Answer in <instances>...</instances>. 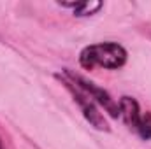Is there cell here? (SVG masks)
<instances>
[{
	"label": "cell",
	"mask_w": 151,
	"mask_h": 149,
	"mask_svg": "<svg viewBox=\"0 0 151 149\" xmlns=\"http://www.w3.org/2000/svg\"><path fill=\"white\" fill-rule=\"evenodd\" d=\"M128 53L118 42H99L86 46L79 54V63L86 70H93L97 67L116 70L127 63Z\"/></svg>",
	"instance_id": "6da1fadb"
},
{
	"label": "cell",
	"mask_w": 151,
	"mask_h": 149,
	"mask_svg": "<svg viewBox=\"0 0 151 149\" xmlns=\"http://www.w3.org/2000/svg\"><path fill=\"white\" fill-rule=\"evenodd\" d=\"M55 77L60 81V82H63V86L72 93V97H74V102L79 105V109L83 112V116L86 117V121L91 125V126H95L97 130H109V126H107V121H106V117H104V114L99 111V104L79 86V84H76L74 81H70L67 75L63 74V72H58V74H55Z\"/></svg>",
	"instance_id": "7a4b0ae2"
},
{
	"label": "cell",
	"mask_w": 151,
	"mask_h": 149,
	"mask_svg": "<svg viewBox=\"0 0 151 149\" xmlns=\"http://www.w3.org/2000/svg\"><path fill=\"white\" fill-rule=\"evenodd\" d=\"M63 74L67 75L70 81H74L76 84H79L99 105H102L106 111L109 112L113 117H118L119 116V105H118V102H114L113 100V97L106 91V90H102V88H99L97 84H93V82H90V81H86L84 77H81V75H77V74H74V72H70L69 69H63L62 70Z\"/></svg>",
	"instance_id": "3957f363"
},
{
	"label": "cell",
	"mask_w": 151,
	"mask_h": 149,
	"mask_svg": "<svg viewBox=\"0 0 151 149\" xmlns=\"http://www.w3.org/2000/svg\"><path fill=\"white\" fill-rule=\"evenodd\" d=\"M118 105H119V116L123 117V121L127 123V126L134 132H137L139 125H141V119H142V111L139 107V102L134 98V97H121L118 100Z\"/></svg>",
	"instance_id": "277c9868"
},
{
	"label": "cell",
	"mask_w": 151,
	"mask_h": 149,
	"mask_svg": "<svg viewBox=\"0 0 151 149\" xmlns=\"http://www.w3.org/2000/svg\"><path fill=\"white\" fill-rule=\"evenodd\" d=\"M62 7H67V9H72L74 11V16H79V18H83V16H93V14H97L102 7H104V4L102 2H70V4H60Z\"/></svg>",
	"instance_id": "5b68a950"
},
{
	"label": "cell",
	"mask_w": 151,
	"mask_h": 149,
	"mask_svg": "<svg viewBox=\"0 0 151 149\" xmlns=\"http://www.w3.org/2000/svg\"><path fill=\"white\" fill-rule=\"evenodd\" d=\"M139 137H142L144 140H151V112L146 111L142 112V119H141V125L135 132Z\"/></svg>",
	"instance_id": "8992f818"
},
{
	"label": "cell",
	"mask_w": 151,
	"mask_h": 149,
	"mask_svg": "<svg viewBox=\"0 0 151 149\" xmlns=\"http://www.w3.org/2000/svg\"><path fill=\"white\" fill-rule=\"evenodd\" d=\"M0 149H4V144H2V139H0Z\"/></svg>",
	"instance_id": "52a82bcc"
}]
</instances>
